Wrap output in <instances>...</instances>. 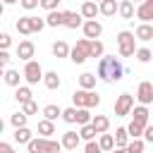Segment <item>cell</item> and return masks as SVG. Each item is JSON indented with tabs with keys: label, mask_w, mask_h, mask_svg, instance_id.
Here are the masks:
<instances>
[{
	"label": "cell",
	"mask_w": 153,
	"mask_h": 153,
	"mask_svg": "<svg viewBox=\"0 0 153 153\" xmlns=\"http://www.w3.org/2000/svg\"><path fill=\"white\" fill-rule=\"evenodd\" d=\"M96 76H98L100 81H105V84L120 81V79L124 76V65H122V60L115 57V55H103L100 62H98V67H96Z\"/></svg>",
	"instance_id": "cell-1"
},
{
	"label": "cell",
	"mask_w": 153,
	"mask_h": 153,
	"mask_svg": "<svg viewBox=\"0 0 153 153\" xmlns=\"http://www.w3.org/2000/svg\"><path fill=\"white\" fill-rule=\"evenodd\" d=\"M136 33L134 31H120L117 33V50H120V57H134L136 55Z\"/></svg>",
	"instance_id": "cell-2"
},
{
	"label": "cell",
	"mask_w": 153,
	"mask_h": 153,
	"mask_svg": "<svg viewBox=\"0 0 153 153\" xmlns=\"http://www.w3.org/2000/svg\"><path fill=\"white\" fill-rule=\"evenodd\" d=\"M72 100L76 108H98L100 105V96L96 91H88V88H76L72 93Z\"/></svg>",
	"instance_id": "cell-3"
},
{
	"label": "cell",
	"mask_w": 153,
	"mask_h": 153,
	"mask_svg": "<svg viewBox=\"0 0 153 153\" xmlns=\"http://www.w3.org/2000/svg\"><path fill=\"white\" fill-rule=\"evenodd\" d=\"M88 57H91V38H79L76 45H74L72 53H69V60H72L74 65H84Z\"/></svg>",
	"instance_id": "cell-4"
},
{
	"label": "cell",
	"mask_w": 153,
	"mask_h": 153,
	"mask_svg": "<svg viewBox=\"0 0 153 153\" xmlns=\"http://www.w3.org/2000/svg\"><path fill=\"white\" fill-rule=\"evenodd\" d=\"M43 76H45V72L41 69V65H38L36 60H29V62L24 65V79H26V84H29V86H33V84L43 81Z\"/></svg>",
	"instance_id": "cell-5"
},
{
	"label": "cell",
	"mask_w": 153,
	"mask_h": 153,
	"mask_svg": "<svg viewBox=\"0 0 153 153\" xmlns=\"http://www.w3.org/2000/svg\"><path fill=\"white\" fill-rule=\"evenodd\" d=\"M131 110H134V96L131 93H120L117 100H115V115L124 117V115H131Z\"/></svg>",
	"instance_id": "cell-6"
},
{
	"label": "cell",
	"mask_w": 153,
	"mask_h": 153,
	"mask_svg": "<svg viewBox=\"0 0 153 153\" xmlns=\"http://www.w3.org/2000/svg\"><path fill=\"white\" fill-rule=\"evenodd\" d=\"M136 100L141 105H151L153 103V84L151 81H141L136 88Z\"/></svg>",
	"instance_id": "cell-7"
},
{
	"label": "cell",
	"mask_w": 153,
	"mask_h": 153,
	"mask_svg": "<svg viewBox=\"0 0 153 153\" xmlns=\"http://www.w3.org/2000/svg\"><path fill=\"white\" fill-rule=\"evenodd\" d=\"M81 29H84V36L91 38V41H93V38H100V33H103V24H100L98 19H86Z\"/></svg>",
	"instance_id": "cell-8"
},
{
	"label": "cell",
	"mask_w": 153,
	"mask_h": 153,
	"mask_svg": "<svg viewBox=\"0 0 153 153\" xmlns=\"http://www.w3.org/2000/svg\"><path fill=\"white\" fill-rule=\"evenodd\" d=\"M33 53H36V45H33L29 38L19 41V45H17V57H19V60L29 62V60H33Z\"/></svg>",
	"instance_id": "cell-9"
},
{
	"label": "cell",
	"mask_w": 153,
	"mask_h": 153,
	"mask_svg": "<svg viewBox=\"0 0 153 153\" xmlns=\"http://www.w3.org/2000/svg\"><path fill=\"white\" fill-rule=\"evenodd\" d=\"M65 26L67 29H79V26H84V14L79 12H72V10H65Z\"/></svg>",
	"instance_id": "cell-10"
},
{
	"label": "cell",
	"mask_w": 153,
	"mask_h": 153,
	"mask_svg": "<svg viewBox=\"0 0 153 153\" xmlns=\"http://www.w3.org/2000/svg\"><path fill=\"white\" fill-rule=\"evenodd\" d=\"M60 141H62V146H65L67 151H74V148L81 143V134H76V131H72V129H69V131H65V134H62V139H60Z\"/></svg>",
	"instance_id": "cell-11"
},
{
	"label": "cell",
	"mask_w": 153,
	"mask_h": 153,
	"mask_svg": "<svg viewBox=\"0 0 153 153\" xmlns=\"http://www.w3.org/2000/svg\"><path fill=\"white\" fill-rule=\"evenodd\" d=\"M136 19H141V22H151L153 19V0H143L136 7Z\"/></svg>",
	"instance_id": "cell-12"
},
{
	"label": "cell",
	"mask_w": 153,
	"mask_h": 153,
	"mask_svg": "<svg viewBox=\"0 0 153 153\" xmlns=\"http://www.w3.org/2000/svg\"><path fill=\"white\" fill-rule=\"evenodd\" d=\"M79 12L84 14V19H96V14H100V5H98L96 0H86Z\"/></svg>",
	"instance_id": "cell-13"
},
{
	"label": "cell",
	"mask_w": 153,
	"mask_h": 153,
	"mask_svg": "<svg viewBox=\"0 0 153 153\" xmlns=\"http://www.w3.org/2000/svg\"><path fill=\"white\" fill-rule=\"evenodd\" d=\"M131 115H134L131 120H134V122H139V124H143V127H146V124H148V120H151L148 108H146V105H141V103H139V105L131 110Z\"/></svg>",
	"instance_id": "cell-14"
},
{
	"label": "cell",
	"mask_w": 153,
	"mask_h": 153,
	"mask_svg": "<svg viewBox=\"0 0 153 153\" xmlns=\"http://www.w3.org/2000/svg\"><path fill=\"white\" fill-rule=\"evenodd\" d=\"M45 146H48V139L45 136H33L26 143V151L29 153H45Z\"/></svg>",
	"instance_id": "cell-15"
},
{
	"label": "cell",
	"mask_w": 153,
	"mask_h": 153,
	"mask_svg": "<svg viewBox=\"0 0 153 153\" xmlns=\"http://www.w3.org/2000/svg\"><path fill=\"white\" fill-rule=\"evenodd\" d=\"M45 22H48V26H65V10H53V12H48V17H45Z\"/></svg>",
	"instance_id": "cell-16"
},
{
	"label": "cell",
	"mask_w": 153,
	"mask_h": 153,
	"mask_svg": "<svg viewBox=\"0 0 153 153\" xmlns=\"http://www.w3.org/2000/svg\"><path fill=\"white\" fill-rule=\"evenodd\" d=\"M36 131H38L41 136H45V139H50V136L55 134V122H53V120H45V117H43V120L38 122V127H36Z\"/></svg>",
	"instance_id": "cell-17"
},
{
	"label": "cell",
	"mask_w": 153,
	"mask_h": 153,
	"mask_svg": "<svg viewBox=\"0 0 153 153\" xmlns=\"http://www.w3.org/2000/svg\"><path fill=\"white\" fill-rule=\"evenodd\" d=\"M129 141H131V136H129L127 127L115 129V148H127V143H129Z\"/></svg>",
	"instance_id": "cell-18"
},
{
	"label": "cell",
	"mask_w": 153,
	"mask_h": 153,
	"mask_svg": "<svg viewBox=\"0 0 153 153\" xmlns=\"http://www.w3.org/2000/svg\"><path fill=\"white\" fill-rule=\"evenodd\" d=\"M134 33H136V38H139V41H153V26H151L148 22H141V24L136 26V31H134Z\"/></svg>",
	"instance_id": "cell-19"
},
{
	"label": "cell",
	"mask_w": 153,
	"mask_h": 153,
	"mask_svg": "<svg viewBox=\"0 0 153 153\" xmlns=\"http://www.w3.org/2000/svg\"><path fill=\"white\" fill-rule=\"evenodd\" d=\"M98 5H100V14H103V17H112V14L120 12V2H117V0H103V2H98Z\"/></svg>",
	"instance_id": "cell-20"
},
{
	"label": "cell",
	"mask_w": 153,
	"mask_h": 153,
	"mask_svg": "<svg viewBox=\"0 0 153 153\" xmlns=\"http://www.w3.org/2000/svg\"><path fill=\"white\" fill-rule=\"evenodd\" d=\"M91 124L96 127V131H98V134H105V131L110 129V120H108L105 115H93V120H91Z\"/></svg>",
	"instance_id": "cell-21"
},
{
	"label": "cell",
	"mask_w": 153,
	"mask_h": 153,
	"mask_svg": "<svg viewBox=\"0 0 153 153\" xmlns=\"http://www.w3.org/2000/svg\"><path fill=\"white\" fill-rule=\"evenodd\" d=\"M17 31H19L22 36H31V33H33L31 17H19V19H17Z\"/></svg>",
	"instance_id": "cell-22"
},
{
	"label": "cell",
	"mask_w": 153,
	"mask_h": 153,
	"mask_svg": "<svg viewBox=\"0 0 153 153\" xmlns=\"http://www.w3.org/2000/svg\"><path fill=\"white\" fill-rule=\"evenodd\" d=\"M96 81H98V76L91 74V72H84V74L79 76V86H81V88H88V91L96 88Z\"/></svg>",
	"instance_id": "cell-23"
},
{
	"label": "cell",
	"mask_w": 153,
	"mask_h": 153,
	"mask_svg": "<svg viewBox=\"0 0 153 153\" xmlns=\"http://www.w3.org/2000/svg\"><path fill=\"white\" fill-rule=\"evenodd\" d=\"M14 98H17V103H29V100H33V93H31V88L29 86H17V91H14Z\"/></svg>",
	"instance_id": "cell-24"
},
{
	"label": "cell",
	"mask_w": 153,
	"mask_h": 153,
	"mask_svg": "<svg viewBox=\"0 0 153 153\" xmlns=\"http://www.w3.org/2000/svg\"><path fill=\"white\" fill-rule=\"evenodd\" d=\"M134 12H136V10H134V2H131V0H122V2H120V12H117V14H120L122 19H134Z\"/></svg>",
	"instance_id": "cell-25"
},
{
	"label": "cell",
	"mask_w": 153,
	"mask_h": 153,
	"mask_svg": "<svg viewBox=\"0 0 153 153\" xmlns=\"http://www.w3.org/2000/svg\"><path fill=\"white\" fill-rule=\"evenodd\" d=\"M69 53H72V48H69L65 41H55V43H53V55H55V57H69Z\"/></svg>",
	"instance_id": "cell-26"
},
{
	"label": "cell",
	"mask_w": 153,
	"mask_h": 153,
	"mask_svg": "<svg viewBox=\"0 0 153 153\" xmlns=\"http://www.w3.org/2000/svg\"><path fill=\"white\" fill-rule=\"evenodd\" d=\"M43 84H45V88H50V91H55V88H60V76H57V72H45V76H43Z\"/></svg>",
	"instance_id": "cell-27"
},
{
	"label": "cell",
	"mask_w": 153,
	"mask_h": 153,
	"mask_svg": "<svg viewBox=\"0 0 153 153\" xmlns=\"http://www.w3.org/2000/svg\"><path fill=\"white\" fill-rule=\"evenodd\" d=\"M43 117L55 122L57 117H62V108H60V105H55V103H50V105H45V108H43Z\"/></svg>",
	"instance_id": "cell-28"
},
{
	"label": "cell",
	"mask_w": 153,
	"mask_h": 153,
	"mask_svg": "<svg viewBox=\"0 0 153 153\" xmlns=\"http://www.w3.org/2000/svg\"><path fill=\"white\" fill-rule=\"evenodd\" d=\"M33 136H31V129L29 127H17L14 129V141L17 143H29Z\"/></svg>",
	"instance_id": "cell-29"
},
{
	"label": "cell",
	"mask_w": 153,
	"mask_h": 153,
	"mask_svg": "<svg viewBox=\"0 0 153 153\" xmlns=\"http://www.w3.org/2000/svg\"><path fill=\"white\" fill-rule=\"evenodd\" d=\"M79 134H81V139H84V141H93L98 131H96V127H93V124L88 122V124H81V129H79Z\"/></svg>",
	"instance_id": "cell-30"
},
{
	"label": "cell",
	"mask_w": 153,
	"mask_h": 153,
	"mask_svg": "<svg viewBox=\"0 0 153 153\" xmlns=\"http://www.w3.org/2000/svg\"><path fill=\"white\" fill-rule=\"evenodd\" d=\"M19 79H22V76H19L17 69H5V84H7V86H14V88H17V86H19Z\"/></svg>",
	"instance_id": "cell-31"
},
{
	"label": "cell",
	"mask_w": 153,
	"mask_h": 153,
	"mask_svg": "<svg viewBox=\"0 0 153 153\" xmlns=\"http://www.w3.org/2000/svg\"><path fill=\"white\" fill-rule=\"evenodd\" d=\"M26 120H29V115L22 110V112H14L12 117H10V124L17 129V127H26Z\"/></svg>",
	"instance_id": "cell-32"
},
{
	"label": "cell",
	"mask_w": 153,
	"mask_h": 153,
	"mask_svg": "<svg viewBox=\"0 0 153 153\" xmlns=\"http://www.w3.org/2000/svg\"><path fill=\"white\" fill-rule=\"evenodd\" d=\"M143 129H146V127H143V124H139V122H134V120H131V122H129V127H127V131H129V136H131V139H141V136H143Z\"/></svg>",
	"instance_id": "cell-33"
},
{
	"label": "cell",
	"mask_w": 153,
	"mask_h": 153,
	"mask_svg": "<svg viewBox=\"0 0 153 153\" xmlns=\"http://www.w3.org/2000/svg\"><path fill=\"white\" fill-rule=\"evenodd\" d=\"M98 143H100V148H103V151H108V153H110V151L115 148V136H112V134H100Z\"/></svg>",
	"instance_id": "cell-34"
},
{
	"label": "cell",
	"mask_w": 153,
	"mask_h": 153,
	"mask_svg": "<svg viewBox=\"0 0 153 153\" xmlns=\"http://www.w3.org/2000/svg\"><path fill=\"white\" fill-rule=\"evenodd\" d=\"M93 120V115L88 112V108H79L76 110V124H88Z\"/></svg>",
	"instance_id": "cell-35"
},
{
	"label": "cell",
	"mask_w": 153,
	"mask_h": 153,
	"mask_svg": "<svg viewBox=\"0 0 153 153\" xmlns=\"http://www.w3.org/2000/svg\"><path fill=\"white\" fill-rule=\"evenodd\" d=\"M103 55H105L103 43H100L98 38H93V41H91V57H103Z\"/></svg>",
	"instance_id": "cell-36"
},
{
	"label": "cell",
	"mask_w": 153,
	"mask_h": 153,
	"mask_svg": "<svg viewBox=\"0 0 153 153\" xmlns=\"http://www.w3.org/2000/svg\"><path fill=\"white\" fill-rule=\"evenodd\" d=\"M76 105L74 108H67V110H62V120L67 122V124H76Z\"/></svg>",
	"instance_id": "cell-37"
},
{
	"label": "cell",
	"mask_w": 153,
	"mask_h": 153,
	"mask_svg": "<svg viewBox=\"0 0 153 153\" xmlns=\"http://www.w3.org/2000/svg\"><path fill=\"white\" fill-rule=\"evenodd\" d=\"M134 57H136V60H139V62H143V65H146V62H151V60H153V53H151V50H148V48H139V50H136V55H134Z\"/></svg>",
	"instance_id": "cell-38"
},
{
	"label": "cell",
	"mask_w": 153,
	"mask_h": 153,
	"mask_svg": "<svg viewBox=\"0 0 153 153\" xmlns=\"http://www.w3.org/2000/svg\"><path fill=\"white\" fill-rule=\"evenodd\" d=\"M127 151L129 153H143V139H131L127 143Z\"/></svg>",
	"instance_id": "cell-39"
},
{
	"label": "cell",
	"mask_w": 153,
	"mask_h": 153,
	"mask_svg": "<svg viewBox=\"0 0 153 153\" xmlns=\"http://www.w3.org/2000/svg\"><path fill=\"white\" fill-rule=\"evenodd\" d=\"M62 141H55V139H48V146H45V153H62Z\"/></svg>",
	"instance_id": "cell-40"
},
{
	"label": "cell",
	"mask_w": 153,
	"mask_h": 153,
	"mask_svg": "<svg viewBox=\"0 0 153 153\" xmlns=\"http://www.w3.org/2000/svg\"><path fill=\"white\" fill-rule=\"evenodd\" d=\"M84 153H105V151L100 148V143H96V141H86V146H84Z\"/></svg>",
	"instance_id": "cell-41"
},
{
	"label": "cell",
	"mask_w": 153,
	"mask_h": 153,
	"mask_svg": "<svg viewBox=\"0 0 153 153\" xmlns=\"http://www.w3.org/2000/svg\"><path fill=\"white\" fill-rule=\"evenodd\" d=\"M10 43H12L10 33H7V31H2V33H0V50H7V48H10Z\"/></svg>",
	"instance_id": "cell-42"
},
{
	"label": "cell",
	"mask_w": 153,
	"mask_h": 153,
	"mask_svg": "<svg viewBox=\"0 0 153 153\" xmlns=\"http://www.w3.org/2000/svg\"><path fill=\"white\" fill-rule=\"evenodd\" d=\"M22 110H24L26 115H33V112H38V105H36V100H29V103L22 105Z\"/></svg>",
	"instance_id": "cell-43"
},
{
	"label": "cell",
	"mask_w": 153,
	"mask_h": 153,
	"mask_svg": "<svg viewBox=\"0 0 153 153\" xmlns=\"http://www.w3.org/2000/svg\"><path fill=\"white\" fill-rule=\"evenodd\" d=\"M57 5H60V0H41V7H43V10H48V12L57 10Z\"/></svg>",
	"instance_id": "cell-44"
},
{
	"label": "cell",
	"mask_w": 153,
	"mask_h": 153,
	"mask_svg": "<svg viewBox=\"0 0 153 153\" xmlns=\"http://www.w3.org/2000/svg\"><path fill=\"white\" fill-rule=\"evenodd\" d=\"M19 5H22L24 10H36V7L41 5V0H19Z\"/></svg>",
	"instance_id": "cell-45"
},
{
	"label": "cell",
	"mask_w": 153,
	"mask_h": 153,
	"mask_svg": "<svg viewBox=\"0 0 153 153\" xmlns=\"http://www.w3.org/2000/svg\"><path fill=\"white\" fill-rule=\"evenodd\" d=\"M143 141L153 143V124H146V129H143Z\"/></svg>",
	"instance_id": "cell-46"
},
{
	"label": "cell",
	"mask_w": 153,
	"mask_h": 153,
	"mask_svg": "<svg viewBox=\"0 0 153 153\" xmlns=\"http://www.w3.org/2000/svg\"><path fill=\"white\" fill-rule=\"evenodd\" d=\"M10 60H12V57H10V53H7V50H0V65H2V67H7V65H10Z\"/></svg>",
	"instance_id": "cell-47"
},
{
	"label": "cell",
	"mask_w": 153,
	"mask_h": 153,
	"mask_svg": "<svg viewBox=\"0 0 153 153\" xmlns=\"http://www.w3.org/2000/svg\"><path fill=\"white\" fill-rule=\"evenodd\" d=\"M0 153H14V148H12V143H7V141H2V143H0Z\"/></svg>",
	"instance_id": "cell-48"
},
{
	"label": "cell",
	"mask_w": 153,
	"mask_h": 153,
	"mask_svg": "<svg viewBox=\"0 0 153 153\" xmlns=\"http://www.w3.org/2000/svg\"><path fill=\"white\" fill-rule=\"evenodd\" d=\"M110 153H129V151H127V148H112Z\"/></svg>",
	"instance_id": "cell-49"
},
{
	"label": "cell",
	"mask_w": 153,
	"mask_h": 153,
	"mask_svg": "<svg viewBox=\"0 0 153 153\" xmlns=\"http://www.w3.org/2000/svg\"><path fill=\"white\" fill-rule=\"evenodd\" d=\"M5 5H14V2H19V0H2Z\"/></svg>",
	"instance_id": "cell-50"
},
{
	"label": "cell",
	"mask_w": 153,
	"mask_h": 153,
	"mask_svg": "<svg viewBox=\"0 0 153 153\" xmlns=\"http://www.w3.org/2000/svg\"><path fill=\"white\" fill-rule=\"evenodd\" d=\"M131 2H139V5H141V2H143V0H131Z\"/></svg>",
	"instance_id": "cell-51"
},
{
	"label": "cell",
	"mask_w": 153,
	"mask_h": 153,
	"mask_svg": "<svg viewBox=\"0 0 153 153\" xmlns=\"http://www.w3.org/2000/svg\"><path fill=\"white\" fill-rule=\"evenodd\" d=\"M96 2H103V0H96Z\"/></svg>",
	"instance_id": "cell-52"
}]
</instances>
